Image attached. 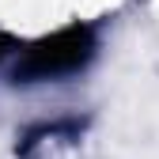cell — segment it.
Instances as JSON below:
<instances>
[{
  "instance_id": "cell-1",
  "label": "cell",
  "mask_w": 159,
  "mask_h": 159,
  "mask_svg": "<svg viewBox=\"0 0 159 159\" xmlns=\"http://www.w3.org/2000/svg\"><path fill=\"white\" fill-rule=\"evenodd\" d=\"M95 57V34L87 27H57L46 38H38L23 53L15 49V84H57L76 72H84L87 61Z\"/></svg>"
}]
</instances>
